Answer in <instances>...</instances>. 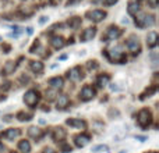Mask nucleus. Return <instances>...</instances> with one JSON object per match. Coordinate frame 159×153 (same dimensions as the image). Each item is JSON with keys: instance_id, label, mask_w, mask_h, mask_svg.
<instances>
[{"instance_id": "nucleus-1", "label": "nucleus", "mask_w": 159, "mask_h": 153, "mask_svg": "<svg viewBox=\"0 0 159 153\" xmlns=\"http://www.w3.org/2000/svg\"><path fill=\"white\" fill-rule=\"evenodd\" d=\"M151 120H152L151 111H149V110H147V109L140 110V113L137 114V123L140 124L141 128H147V127L151 124Z\"/></svg>"}, {"instance_id": "nucleus-2", "label": "nucleus", "mask_w": 159, "mask_h": 153, "mask_svg": "<svg viewBox=\"0 0 159 153\" xmlns=\"http://www.w3.org/2000/svg\"><path fill=\"white\" fill-rule=\"evenodd\" d=\"M24 102H25L27 106L34 107L39 102V93L36 92V90H34V89L28 90V92L25 93V96H24Z\"/></svg>"}, {"instance_id": "nucleus-3", "label": "nucleus", "mask_w": 159, "mask_h": 153, "mask_svg": "<svg viewBox=\"0 0 159 153\" xmlns=\"http://www.w3.org/2000/svg\"><path fill=\"white\" fill-rule=\"evenodd\" d=\"M107 57H109L112 61H116V63H124V61L127 60V59L124 57L123 53L120 52V49H119V47L110 50V52L107 53Z\"/></svg>"}, {"instance_id": "nucleus-4", "label": "nucleus", "mask_w": 159, "mask_h": 153, "mask_svg": "<svg viewBox=\"0 0 159 153\" xmlns=\"http://www.w3.org/2000/svg\"><path fill=\"white\" fill-rule=\"evenodd\" d=\"M121 35V29H119L117 27H110L109 29L106 31V35H105V41H116L119 36Z\"/></svg>"}, {"instance_id": "nucleus-5", "label": "nucleus", "mask_w": 159, "mask_h": 153, "mask_svg": "<svg viewBox=\"0 0 159 153\" xmlns=\"http://www.w3.org/2000/svg\"><path fill=\"white\" fill-rule=\"evenodd\" d=\"M87 15L89 17L91 21L99 22V21H102V20L106 17V13H105V11H102V10H93V11H89V13H87Z\"/></svg>"}, {"instance_id": "nucleus-6", "label": "nucleus", "mask_w": 159, "mask_h": 153, "mask_svg": "<svg viewBox=\"0 0 159 153\" xmlns=\"http://www.w3.org/2000/svg\"><path fill=\"white\" fill-rule=\"evenodd\" d=\"M95 96V90H93V88L92 86H84L82 88V90H81V99L84 102H87V100H91V99Z\"/></svg>"}, {"instance_id": "nucleus-7", "label": "nucleus", "mask_w": 159, "mask_h": 153, "mask_svg": "<svg viewBox=\"0 0 159 153\" xmlns=\"http://www.w3.org/2000/svg\"><path fill=\"white\" fill-rule=\"evenodd\" d=\"M96 35V28H87V29L82 32V35H81V39H82V42H89V41H92L93 39V36Z\"/></svg>"}, {"instance_id": "nucleus-8", "label": "nucleus", "mask_w": 159, "mask_h": 153, "mask_svg": "<svg viewBox=\"0 0 159 153\" xmlns=\"http://www.w3.org/2000/svg\"><path fill=\"white\" fill-rule=\"evenodd\" d=\"M127 47H129L130 52H133L135 55V53H140L141 47H140V42H138V39L135 38H131L129 42H127Z\"/></svg>"}, {"instance_id": "nucleus-9", "label": "nucleus", "mask_w": 159, "mask_h": 153, "mask_svg": "<svg viewBox=\"0 0 159 153\" xmlns=\"http://www.w3.org/2000/svg\"><path fill=\"white\" fill-rule=\"evenodd\" d=\"M69 78L70 81L73 82H77L80 79L82 78V74H81V70H80V67H74V68H71L69 71Z\"/></svg>"}, {"instance_id": "nucleus-10", "label": "nucleus", "mask_w": 159, "mask_h": 153, "mask_svg": "<svg viewBox=\"0 0 159 153\" xmlns=\"http://www.w3.org/2000/svg\"><path fill=\"white\" fill-rule=\"evenodd\" d=\"M157 43H158V33L157 32H149L148 36H147V45H148V47L154 49V47L157 46Z\"/></svg>"}, {"instance_id": "nucleus-11", "label": "nucleus", "mask_w": 159, "mask_h": 153, "mask_svg": "<svg viewBox=\"0 0 159 153\" xmlns=\"http://www.w3.org/2000/svg\"><path fill=\"white\" fill-rule=\"evenodd\" d=\"M66 124H67V125H70V127H77V128H82V129L87 127L85 121L80 120V118H70V120L66 121Z\"/></svg>"}, {"instance_id": "nucleus-12", "label": "nucleus", "mask_w": 159, "mask_h": 153, "mask_svg": "<svg viewBox=\"0 0 159 153\" xmlns=\"http://www.w3.org/2000/svg\"><path fill=\"white\" fill-rule=\"evenodd\" d=\"M49 85L52 89H60V88H63V78H60V76H55V78H50L49 79Z\"/></svg>"}, {"instance_id": "nucleus-13", "label": "nucleus", "mask_w": 159, "mask_h": 153, "mask_svg": "<svg viewBox=\"0 0 159 153\" xmlns=\"http://www.w3.org/2000/svg\"><path fill=\"white\" fill-rule=\"evenodd\" d=\"M89 141H91L89 135H77V137H75V145H77L78 148H84Z\"/></svg>"}, {"instance_id": "nucleus-14", "label": "nucleus", "mask_w": 159, "mask_h": 153, "mask_svg": "<svg viewBox=\"0 0 159 153\" xmlns=\"http://www.w3.org/2000/svg\"><path fill=\"white\" fill-rule=\"evenodd\" d=\"M127 11H129V14H131V15H137L138 11H140V4H138V2H135V0H133V2H129Z\"/></svg>"}, {"instance_id": "nucleus-15", "label": "nucleus", "mask_w": 159, "mask_h": 153, "mask_svg": "<svg viewBox=\"0 0 159 153\" xmlns=\"http://www.w3.org/2000/svg\"><path fill=\"white\" fill-rule=\"evenodd\" d=\"M70 103V99L67 95H61L59 96L57 102H56V104H57V109H64V107H67Z\"/></svg>"}, {"instance_id": "nucleus-16", "label": "nucleus", "mask_w": 159, "mask_h": 153, "mask_svg": "<svg viewBox=\"0 0 159 153\" xmlns=\"http://www.w3.org/2000/svg\"><path fill=\"white\" fill-rule=\"evenodd\" d=\"M28 135H30L31 138H34V139H39V138L43 135V132L39 128H36V127H31V128L28 129Z\"/></svg>"}, {"instance_id": "nucleus-17", "label": "nucleus", "mask_w": 159, "mask_h": 153, "mask_svg": "<svg viewBox=\"0 0 159 153\" xmlns=\"http://www.w3.org/2000/svg\"><path fill=\"white\" fill-rule=\"evenodd\" d=\"M64 45H66V42H64V39L61 38V36H55V38H52V46L55 47V49H61Z\"/></svg>"}, {"instance_id": "nucleus-18", "label": "nucleus", "mask_w": 159, "mask_h": 153, "mask_svg": "<svg viewBox=\"0 0 159 153\" xmlns=\"http://www.w3.org/2000/svg\"><path fill=\"white\" fill-rule=\"evenodd\" d=\"M64 138H66V131H64L63 128H60V127H59V128H56L55 129V134H53V139L55 141H63Z\"/></svg>"}, {"instance_id": "nucleus-19", "label": "nucleus", "mask_w": 159, "mask_h": 153, "mask_svg": "<svg viewBox=\"0 0 159 153\" xmlns=\"http://www.w3.org/2000/svg\"><path fill=\"white\" fill-rule=\"evenodd\" d=\"M20 134H21V131H20V129L11 128V129H7V131L4 132V137L7 138V139H14V138H17Z\"/></svg>"}, {"instance_id": "nucleus-20", "label": "nucleus", "mask_w": 159, "mask_h": 153, "mask_svg": "<svg viewBox=\"0 0 159 153\" xmlns=\"http://www.w3.org/2000/svg\"><path fill=\"white\" fill-rule=\"evenodd\" d=\"M31 70L36 74H39V72L43 71V64L41 61H31Z\"/></svg>"}, {"instance_id": "nucleus-21", "label": "nucleus", "mask_w": 159, "mask_h": 153, "mask_svg": "<svg viewBox=\"0 0 159 153\" xmlns=\"http://www.w3.org/2000/svg\"><path fill=\"white\" fill-rule=\"evenodd\" d=\"M14 70H16V63L14 61H7L4 64V67H3V72L4 74H11V72H14Z\"/></svg>"}, {"instance_id": "nucleus-22", "label": "nucleus", "mask_w": 159, "mask_h": 153, "mask_svg": "<svg viewBox=\"0 0 159 153\" xmlns=\"http://www.w3.org/2000/svg\"><path fill=\"white\" fill-rule=\"evenodd\" d=\"M18 149H20L21 152H24V153L31 152V145H30V142H28V141H21V142L18 143Z\"/></svg>"}, {"instance_id": "nucleus-23", "label": "nucleus", "mask_w": 159, "mask_h": 153, "mask_svg": "<svg viewBox=\"0 0 159 153\" xmlns=\"http://www.w3.org/2000/svg\"><path fill=\"white\" fill-rule=\"evenodd\" d=\"M69 25L73 28V29H77L80 25H81V18H78V17H73V18L69 20Z\"/></svg>"}, {"instance_id": "nucleus-24", "label": "nucleus", "mask_w": 159, "mask_h": 153, "mask_svg": "<svg viewBox=\"0 0 159 153\" xmlns=\"http://www.w3.org/2000/svg\"><path fill=\"white\" fill-rule=\"evenodd\" d=\"M109 81H110V76L109 75H106V74L101 75L98 78V85H99V86H105V85L109 84Z\"/></svg>"}, {"instance_id": "nucleus-25", "label": "nucleus", "mask_w": 159, "mask_h": 153, "mask_svg": "<svg viewBox=\"0 0 159 153\" xmlns=\"http://www.w3.org/2000/svg\"><path fill=\"white\" fill-rule=\"evenodd\" d=\"M155 24V18L154 15H144V27H152Z\"/></svg>"}, {"instance_id": "nucleus-26", "label": "nucleus", "mask_w": 159, "mask_h": 153, "mask_svg": "<svg viewBox=\"0 0 159 153\" xmlns=\"http://www.w3.org/2000/svg\"><path fill=\"white\" fill-rule=\"evenodd\" d=\"M101 151H102V152H103V151H107V146H106V145H96V146H93L91 152L98 153V152H101Z\"/></svg>"}, {"instance_id": "nucleus-27", "label": "nucleus", "mask_w": 159, "mask_h": 153, "mask_svg": "<svg viewBox=\"0 0 159 153\" xmlns=\"http://www.w3.org/2000/svg\"><path fill=\"white\" fill-rule=\"evenodd\" d=\"M56 95H57V90L56 89H50L46 92V98L49 99V100H53V99L56 98Z\"/></svg>"}, {"instance_id": "nucleus-28", "label": "nucleus", "mask_w": 159, "mask_h": 153, "mask_svg": "<svg viewBox=\"0 0 159 153\" xmlns=\"http://www.w3.org/2000/svg\"><path fill=\"white\" fill-rule=\"evenodd\" d=\"M17 117H18L20 121H27V120H30L31 114H25L24 111H21V113H18V114H17Z\"/></svg>"}, {"instance_id": "nucleus-29", "label": "nucleus", "mask_w": 159, "mask_h": 153, "mask_svg": "<svg viewBox=\"0 0 159 153\" xmlns=\"http://www.w3.org/2000/svg\"><path fill=\"white\" fill-rule=\"evenodd\" d=\"M61 151H63L64 153H69V152H71V146L70 145H61Z\"/></svg>"}, {"instance_id": "nucleus-30", "label": "nucleus", "mask_w": 159, "mask_h": 153, "mask_svg": "<svg viewBox=\"0 0 159 153\" xmlns=\"http://www.w3.org/2000/svg\"><path fill=\"white\" fill-rule=\"evenodd\" d=\"M148 4L151 6L152 8H157L158 7V0H148Z\"/></svg>"}, {"instance_id": "nucleus-31", "label": "nucleus", "mask_w": 159, "mask_h": 153, "mask_svg": "<svg viewBox=\"0 0 159 153\" xmlns=\"http://www.w3.org/2000/svg\"><path fill=\"white\" fill-rule=\"evenodd\" d=\"M48 20H49V18H48V17H46V15L41 17V20H39V24H41V25H43V24H45V22H46V21H48Z\"/></svg>"}, {"instance_id": "nucleus-32", "label": "nucleus", "mask_w": 159, "mask_h": 153, "mask_svg": "<svg viewBox=\"0 0 159 153\" xmlns=\"http://www.w3.org/2000/svg\"><path fill=\"white\" fill-rule=\"evenodd\" d=\"M115 3H117V0H105V4L106 6H112V4H115Z\"/></svg>"}, {"instance_id": "nucleus-33", "label": "nucleus", "mask_w": 159, "mask_h": 153, "mask_svg": "<svg viewBox=\"0 0 159 153\" xmlns=\"http://www.w3.org/2000/svg\"><path fill=\"white\" fill-rule=\"evenodd\" d=\"M88 67H89V68H96V67H98V64H96V61H89Z\"/></svg>"}, {"instance_id": "nucleus-34", "label": "nucleus", "mask_w": 159, "mask_h": 153, "mask_svg": "<svg viewBox=\"0 0 159 153\" xmlns=\"http://www.w3.org/2000/svg\"><path fill=\"white\" fill-rule=\"evenodd\" d=\"M137 139H138V141H141V142H145V141L148 139V138H147V137H137Z\"/></svg>"}, {"instance_id": "nucleus-35", "label": "nucleus", "mask_w": 159, "mask_h": 153, "mask_svg": "<svg viewBox=\"0 0 159 153\" xmlns=\"http://www.w3.org/2000/svg\"><path fill=\"white\" fill-rule=\"evenodd\" d=\"M27 29H28V33H30V35H31V33H32V28L30 27V28H27Z\"/></svg>"}, {"instance_id": "nucleus-36", "label": "nucleus", "mask_w": 159, "mask_h": 153, "mask_svg": "<svg viewBox=\"0 0 159 153\" xmlns=\"http://www.w3.org/2000/svg\"><path fill=\"white\" fill-rule=\"evenodd\" d=\"M45 153H53V151H52V149H46V151H45Z\"/></svg>"}, {"instance_id": "nucleus-37", "label": "nucleus", "mask_w": 159, "mask_h": 153, "mask_svg": "<svg viewBox=\"0 0 159 153\" xmlns=\"http://www.w3.org/2000/svg\"><path fill=\"white\" fill-rule=\"evenodd\" d=\"M3 151H4V148H3V145H0V153H2Z\"/></svg>"}, {"instance_id": "nucleus-38", "label": "nucleus", "mask_w": 159, "mask_h": 153, "mask_svg": "<svg viewBox=\"0 0 159 153\" xmlns=\"http://www.w3.org/2000/svg\"><path fill=\"white\" fill-rule=\"evenodd\" d=\"M120 153H126V151H121V152H120Z\"/></svg>"}, {"instance_id": "nucleus-39", "label": "nucleus", "mask_w": 159, "mask_h": 153, "mask_svg": "<svg viewBox=\"0 0 159 153\" xmlns=\"http://www.w3.org/2000/svg\"><path fill=\"white\" fill-rule=\"evenodd\" d=\"M0 41H2V38H0Z\"/></svg>"}]
</instances>
